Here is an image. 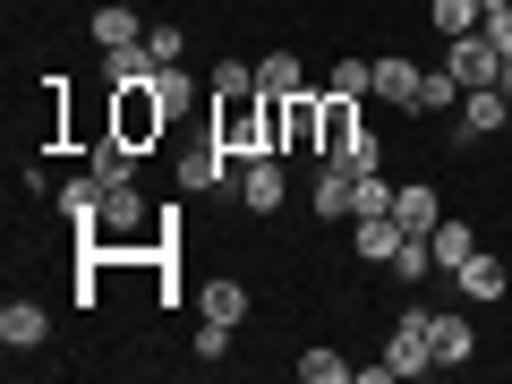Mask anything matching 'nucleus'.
I'll return each mask as SVG.
<instances>
[{"mask_svg": "<svg viewBox=\"0 0 512 384\" xmlns=\"http://www.w3.org/2000/svg\"><path fill=\"white\" fill-rule=\"evenodd\" d=\"M495 86H504V94H512V60H504V77H495Z\"/></svg>", "mask_w": 512, "mask_h": 384, "instance_id": "2f4dec72", "label": "nucleus"}, {"mask_svg": "<svg viewBox=\"0 0 512 384\" xmlns=\"http://www.w3.org/2000/svg\"><path fill=\"white\" fill-rule=\"evenodd\" d=\"M163 128H171V111H163L154 86H111V137H120V146L154 154V146H163Z\"/></svg>", "mask_w": 512, "mask_h": 384, "instance_id": "f257e3e1", "label": "nucleus"}, {"mask_svg": "<svg viewBox=\"0 0 512 384\" xmlns=\"http://www.w3.org/2000/svg\"><path fill=\"white\" fill-rule=\"evenodd\" d=\"M180 188H188V197H205V188H231V154H222V137H205L197 154H180Z\"/></svg>", "mask_w": 512, "mask_h": 384, "instance_id": "4468645a", "label": "nucleus"}, {"mask_svg": "<svg viewBox=\"0 0 512 384\" xmlns=\"http://www.w3.org/2000/svg\"><path fill=\"white\" fill-rule=\"evenodd\" d=\"M316 128H325V94L299 86L291 111H282V154H316Z\"/></svg>", "mask_w": 512, "mask_h": 384, "instance_id": "f8f14e48", "label": "nucleus"}, {"mask_svg": "<svg viewBox=\"0 0 512 384\" xmlns=\"http://www.w3.org/2000/svg\"><path fill=\"white\" fill-rule=\"evenodd\" d=\"M256 94H299V52H291V43L256 60Z\"/></svg>", "mask_w": 512, "mask_h": 384, "instance_id": "5701e85b", "label": "nucleus"}, {"mask_svg": "<svg viewBox=\"0 0 512 384\" xmlns=\"http://www.w3.org/2000/svg\"><path fill=\"white\" fill-rule=\"evenodd\" d=\"M444 69H453L461 86H495V77H504V52H495L487 35H453L444 43Z\"/></svg>", "mask_w": 512, "mask_h": 384, "instance_id": "0eeeda50", "label": "nucleus"}, {"mask_svg": "<svg viewBox=\"0 0 512 384\" xmlns=\"http://www.w3.org/2000/svg\"><path fill=\"white\" fill-rule=\"evenodd\" d=\"M453 291H461V308H495V299L512 291V274H504V256H487V248H478L470 265H461V274H453Z\"/></svg>", "mask_w": 512, "mask_h": 384, "instance_id": "6e6552de", "label": "nucleus"}, {"mask_svg": "<svg viewBox=\"0 0 512 384\" xmlns=\"http://www.w3.org/2000/svg\"><path fill=\"white\" fill-rule=\"evenodd\" d=\"M86 171H94L103 188H137V146H120V137L103 128V137H94V154H86Z\"/></svg>", "mask_w": 512, "mask_h": 384, "instance_id": "2eb2a0df", "label": "nucleus"}, {"mask_svg": "<svg viewBox=\"0 0 512 384\" xmlns=\"http://www.w3.org/2000/svg\"><path fill=\"white\" fill-rule=\"evenodd\" d=\"M427 248H436V274H461V265L478 256V231H470V222H436Z\"/></svg>", "mask_w": 512, "mask_h": 384, "instance_id": "6ab92c4d", "label": "nucleus"}, {"mask_svg": "<svg viewBox=\"0 0 512 384\" xmlns=\"http://www.w3.org/2000/svg\"><path fill=\"white\" fill-rule=\"evenodd\" d=\"M376 94H384V103H393V111H410V120H419L427 69H419V60H402V52H384V60H376Z\"/></svg>", "mask_w": 512, "mask_h": 384, "instance_id": "1a4fd4ad", "label": "nucleus"}, {"mask_svg": "<svg viewBox=\"0 0 512 384\" xmlns=\"http://www.w3.org/2000/svg\"><path fill=\"white\" fill-rule=\"evenodd\" d=\"M197 308L214 316V325H248V291H239L231 274H214V282H197Z\"/></svg>", "mask_w": 512, "mask_h": 384, "instance_id": "412c9836", "label": "nucleus"}, {"mask_svg": "<svg viewBox=\"0 0 512 384\" xmlns=\"http://www.w3.org/2000/svg\"><path fill=\"white\" fill-rule=\"evenodd\" d=\"M384 367H393V376H427V367H436V350H427V308L393 316V333H384Z\"/></svg>", "mask_w": 512, "mask_h": 384, "instance_id": "20e7f679", "label": "nucleus"}, {"mask_svg": "<svg viewBox=\"0 0 512 384\" xmlns=\"http://www.w3.org/2000/svg\"><path fill=\"white\" fill-rule=\"evenodd\" d=\"M359 367L342 359V350H299V384H350Z\"/></svg>", "mask_w": 512, "mask_h": 384, "instance_id": "393cba45", "label": "nucleus"}, {"mask_svg": "<svg viewBox=\"0 0 512 384\" xmlns=\"http://www.w3.org/2000/svg\"><path fill=\"white\" fill-rule=\"evenodd\" d=\"M504 137H512V128H504Z\"/></svg>", "mask_w": 512, "mask_h": 384, "instance_id": "473e14b6", "label": "nucleus"}, {"mask_svg": "<svg viewBox=\"0 0 512 384\" xmlns=\"http://www.w3.org/2000/svg\"><path fill=\"white\" fill-rule=\"evenodd\" d=\"M205 86H214V94H256V60H222Z\"/></svg>", "mask_w": 512, "mask_h": 384, "instance_id": "cd10ccee", "label": "nucleus"}, {"mask_svg": "<svg viewBox=\"0 0 512 384\" xmlns=\"http://www.w3.org/2000/svg\"><path fill=\"white\" fill-rule=\"evenodd\" d=\"M478 18H487L478 0H427V26H436L444 43H453V35H478Z\"/></svg>", "mask_w": 512, "mask_h": 384, "instance_id": "4be33fe9", "label": "nucleus"}, {"mask_svg": "<svg viewBox=\"0 0 512 384\" xmlns=\"http://www.w3.org/2000/svg\"><path fill=\"white\" fill-rule=\"evenodd\" d=\"M86 35H94V52H120V43H146V18L111 0V9H94V18H86Z\"/></svg>", "mask_w": 512, "mask_h": 384, "instance_id": "f3484780", "label": "nucleus"}, {"mask_svg": "<svg viewBox=\"0 0 512 384\" xmlns=\"http://www.w3.org/2000/svg\"><path fill=\"white\" fill-rule=\"evenodd\" d=\"M478 35H487V43H495V52H504V60H512V0H504V9H487V18H478Z\"/></svg>", "mask_w": 512, "mask_h": 384, "instance_id": "c756f323", "label": "nucleus"}, {"mask_svg": "<svg viewBox=\"0 0 512 384\" xmlns=\"http://www.w3.org/2000/svg\"><path fill=\"white\" fill-rule=\"evenodd\" d=\"M393 222H402L410 239H427V231H436V222H444L436 188H427V180H402V197H393Z\"/></svg>", "mask_w": 512, "mask_h": 384, "instance_id": "dca6fc26", "label": "nucleus"}, {"mask_svg": "<svg viewBox=\"0 0 512 384\" xmlns=\"http://www.w3.org/2000/svg\"><path fill=\"white\" fill-rule=\"evenodd\" d=\"M154 94H163L171 120H188V111H197V77H188L180 60H171V69H154Z\"/></svg>", "mask_w": 512, "mask_h": 384, "instance_id": "b1692460", "label": "nucleus"}, {"mask_svg": "<svg viewBox=\"0 0 512 384\" xmlns=\"http://www.w3.org/2000/svg\"><path fill=\"white\" fill-rule=\"evenodd\" d=\"M367 137V120H359V94H333L325 86V128H316V163H342L350 146Z\"/></svg>", "mask_w": 512, "mask_h": 384, "instance_id": "39448f33", "label": "nucleus"}, {"mask_svg": "<svg viewBox=\"0 0 512 384\" xmlns=\"http://www.w3.org/2000/svg\"><path fill=\"white\" fill-rule=\"evenodd\" d=\"M308 214L316 222H359V188H350V171H316V180H308Z\"/></svg>", "mask_w": 512, "mask_h": 384, "instance_id": "9d476101", "label": "nucleus"}, {"mask_svg": "<svg viewBox=\"0 0 512 384\" xmlns=\"http://www.w3.org/2000/svg\"><path fill=\"white\" fill-rule=\"evenodd\" d=\"M427 350H436V367H470L478 359V325L461 308H427Z\"/></svg>", "mask_w": 512, "mask_h": 384, "instance_id": "423d86ee", "label": "nucleus"}, {"mask_svg": "<svg viewBox=\"0 0 512 384\" xmlns=\"http://www.w3.org/2000/svg\"><path fill=\"white\" fill-rule=\"evenodd\" d=\"M333 94H376V60H333Z\"/></svg>", "mask_w": 512, "mask_h": 384, "instance_id": "bb28decb", "label": "nucleus"}, {"mask_svg": "<svg viewBox=\"0 0 512 384\" xmlns=\"http://www.w3.org/2000/svg\"><path fill=\"white\" fill-rule=\"evenodd\" d=\"M146 43H154V60H163V69H171V60H188V35H180L171 18H154V26H146Z\"/></svg>", "mask_w": 512, "mask_h": 384, "instance_id": "c85d7f7f", "label": "nucleus"}, {"mask_svg": "<svg viewBox=\"0 0 512 384\" xmlns=\"http://www.w3.org/2000/svg\"><path fill=\"white\" fill-rule=\"evenodd\" d=\"M504 128H512V94L504 86H470V94H461V111H453V137H461V146L504 137Z\"/></svg>", "mask_w": 512, "mask_h": 384, "instance_id": "7ed1b4c3", "label": "nucleus"}, {"mask_svg": "<svg viewBox=\"0 0 512 384\" xmlns=\"http://www.w3.org/2000/svg\"><path fill=\"white\" fill-rule=\"evenodd\" d=\"M402 222L393 214H359V265H393V248H402Z\"/></svg>", "mask_w": 512, "mask_h": 384, "instance_id": "aec40b11", "label": "nucleus"}, {"mask_svg": "<svg viewBox=\"0 0 512 384\" xmlns=\"http://www.w3.org/2000/svg\"><path fill=\"white\" fill-rule=\"evenodd\" d=\"M43 333H52V316H43V299H9V308H0V342L9 350H43Z\"/></svg>", "mask_w": 512, "mask_h": 384, "instance_id": "ddd939ff", "label": "nucleus"}, {"mask_svg": "<svg viewBox=\"0 0 512 384\" xmlns=\"http://www.w3.org/2000/svg\"><path fill=\"white\" fill-rule=\"evenodd\" d=\"M231 197L248 205V214H282V197H291V171H282V154H239Z\"/></svg>", "mask_w": 512, "mask_h": 384, "instance_id": "f03ea898", "label": "nucleus"}, {"mask_svg": "<svg viewBox=\"0 0 512 384\" xmlns=\"http://www.w3.org/2000/svg\"><path fill=\"white\" fill-rule=\"evenodd\" d=\"M197 359H231V325H214V316H205V325H197Z\"/></svg>", "mask_w": 512, "mask_h": 384, "instance_id": "7c9ffc66", "label": "nucleus"}, {"mask_svg": "<svg viewBox=\"0 0 512 384\" xmlns=\"http://www.w3.org/2000/svg\"><path fill=\"white\" fill-rule=\"evenodd\" d=\"M103 197H111V188L94 180V171H86V180H60V188H52V205H60V222H77V239H86L94 222H103Z\"/></svg>", "mask_w": 512, "mask_h": 384, "instance_id": "9b49d317", "label": "nucleus"}, {"mask_svg": "<svg viewBox=\"0 0 512 384\" xmlns=\"http://www.w3.org/2000/svg\"><path fill=\"white\" fill-rule=\"evenodd\" d=\"M393 274H402V282H427V274H436V248H427V239H402V248H393Z\"/></svg>", "mask_w": 512, "mask_h": 384, "instance_id": "a878e982", "label": "nucleus"}, {"mask_svg": "<svg viewBox=\"0 0 512 384\" xmlns=\"http://www.w3.org/2000/svg\"><path fill=\"white\" fill-rule=\"evenodd\" d=\"M154 43H120V52H103V86H154Z\"/></svg>", "mask_w": 512, "mask_h": 384, "instance_id": "a211bd4d", "label": "nucleus"}]
</instances>
